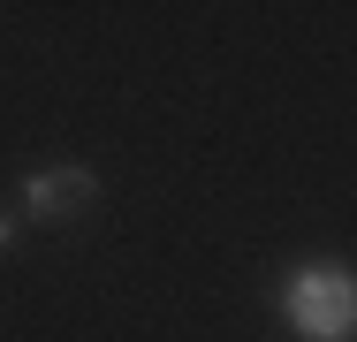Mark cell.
<instances>
[{
  "mask_svg": "<svg viewBox=\"0 0 357 342\" xmlns=\"http://www.w3.org/2000/svg\"><path fill=\"white\" fill-rule=\"evenodd\" d=\"M15 236H23V213H15V205H0V259L15 251Z\"/></svg>",
  "mask_w": 357,
  "mask_h": 342,
  "instance_id": "3",
  "label": "cell"
},
{
  "mask_svg": "<svg viewBox=\"0 0 357 342\" xmlns=\"http://www.w3.org/2000/svg\"><path fill=\"white\" fill-rule=\"evenodd\" d=\"M274 312L296 342H357V274L335 259H304L282 274Z\"/></svg>",
  "mask_w": 357,
  "mask_h": 342,
  "instance_id": "1",
  "label": "cell"
},
{
  "mask_svg": "<svg viewBox=\"0 0 357 342\" xmlns=\"http://www.w3.org/2000/svg\"><path fill=\"white\" fill-rule=\"evenodd\" d=\"M99 205V175L84 168V160H61V168H31L23 183H15V213H23V228H69Z\"/></svg>",
  "mask_w": 357,
  "mask_h": 342,
  "instance_id": "2",
  "label": "cell"
}]
</instances>
